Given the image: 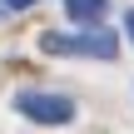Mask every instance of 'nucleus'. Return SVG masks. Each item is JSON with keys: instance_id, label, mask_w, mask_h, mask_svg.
Returning a JSON list of instances; mask_svg holds the SVG:
<instances>
[{"instance_id": "f257e3e1", "label": "nucleus", "mask_w": 134, "mask_h": 134, "mask_svg": "<svg viewBox=\"0 0 134 134\" xmlns=\"http://www.w3.org/2000/svg\"><path fill=\"white\" fill-rule=\"evenodd\" d=\"M40 50H45V55L114 60V55H119V40H114V30H99V25H90V30H75V35H60V30H50V35H40Z\"/></svg>"}, {"instance_id": "f03ea898", "label": "nucleus", "mask_w": 134, "mask_h": 134, "mask_svg": "<svg viewBox=\"0 0 134 134\" xmlns=\"http://www.w3.org/2000/svg\"><path fill=\"white\" fill-rule=\"evenodd\" d=\"M15 109H20L30 124H45V129H65V124H75V99H70V94L20 90V94H15Z\"/></svg>"}, {"instance_id": "7ed1b4c3", "label": "nucleus", "mask_w": 134, "mask_h": 134, "mask_svg": "<svg viewBox=\"0 0 134 134\" xmlns=\"http://www.w3.org/2000/svg\"><path fill=\"white\" fill-rule=\"evenodd\" d=\"M65 15L90 30V25H99V20L109 15V0H65Z\"/></svg>"}, {"instance_id": "20e7f679", "label": "nucleus", "mask_w": 134, "mask_h": 134, "mask_svg": "<svg viewBox=\"0 0 134 134\" xmlns=\"http://www.w3.org/2000/svg\"><path fill=\"white\" fill-rule=\"evenodd\" d=\"M30 5H40V0H0V10H30Z\"/></svg>"}, {"instance_id": "39448f33", "label": "nucleus", "mask_w": 134, "mask_h": 134, "mask_svg": "<svg viewBox=\"0 0 134 134\" xmlns=\"http://www.w3.org/2000/svg\"><path fill=\"white\" fill-rule=\"evenodd\" d=\"M124 35L134 40V10H124Z\"/></svg>"}]
</instances>
